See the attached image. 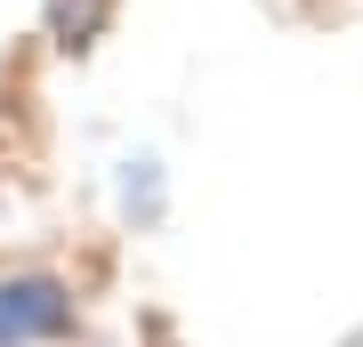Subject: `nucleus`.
<instances>
[{
	"mask_svg": "<svg viewBox=\"0 0 363 347\" xmlns=\"http://www.w3.org/2000/svg\"><path fill=\"white\" fill-rule=\"evenodd\" d=\"M113 9H121V0H40L49 40H57L65 57H89L97 40H105V25H113Z\"/></svg>",
	"mask_w": 363,
	"mask_h": 347,
	"instance_id": "obj_3",
	"label": "nucleus"
},
{
	"mask_svg": "<svg viewBox=\"0 0 363 347\" xmlns=\"http://www.w3.org/2000/svg\"><path fill=\"white\" fill-rule=\"evenodd\" d=\"M113 210H121V226H138V234H154L169 219V170H162V154H121L113 162Z\"/></svg>",
	"mask_w": 363,
	"mask_h": 347,
	"instance_id": "obj_2",
	"label": "nucleus"
},
{
	"mask_svg": "<svg viewBox=\"0 0 363 347\" xmlns=\"http://www.w3.org/2000/svg\"><path fill=\"white\" fill-rule=\"evenodd\" d=\"M81 331V299L49 267H9L0 275V347H57Z\"/></svg>",
	"mask_w": 363,
	"mask_h": 347,
	"instance_id": "obj_1",
	"label": "nucleus"
}]
</instances>
